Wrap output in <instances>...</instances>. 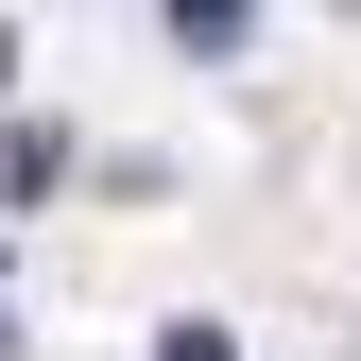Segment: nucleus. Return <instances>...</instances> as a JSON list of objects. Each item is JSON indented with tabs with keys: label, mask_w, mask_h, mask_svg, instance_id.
<instances>
[{
	"label": "nucleus",
	"mask_w": 361,
	"mask_h": 361,
	"mask_svg": "<svg viewBox=\"0 0 361 361\" xmlns=\"http://www.w3.org/2000/svg\"><path fill=\"white\" fill-rule=\"evenodd\" d=\"M155 361H241V344H224V327H172V344H155Z\"/></svg>",
	"instance_id": "obj_2"
},
{
	"label": "nucleus",
	"mask_w": 361,
	"mask_h": 361,
	"mask_svg": "<svg viewBox=\"0 0 361 361\" xmlns=\"http://www.w3.org/2000/svg\"><path fill=\"white\" fill-rule=\"evenodd\" d=\"M172 35H190V52H241V35H258V0H172Z\"/></svg>",
	"instance_id": "obj_1"
}]
</instances>
